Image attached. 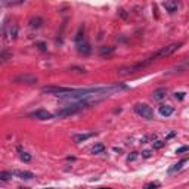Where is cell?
Wrapping results in <instances>:
<instances>
[{
	"mask_svg": "<svg viewBox=\"0 0 189 189\" xmlns=\"http://www.w3.org/2000/svg\"><path fill=\"white\" fill-rule=\"evenodd\" d=\"M134 112L139 117L145 118V120H154V109L151 108L148 104H136L134 105Z\"/></svg>",
	"mask_w": 189,
	"mask_h": 189,
	"instance_id": "cell-3",
	"label": "cell"
},
{
	"mask_svg": "<svg viewBox=\"0 0 189 189\" xmlns=\"http://www.w3.org/2000/svg\"><path fill=\"white\" fill-rule=\"evenodd\" d=\"M185 162H186V160H182V161H180V162H177V164H174V167H172V168H170V173L179 172V170L182 168V166H183Z\"/></svg>",
	"mask_w": 189,
	"mask_h": 189,
	"instance_id": "cell-17",
	"label": "cell"
},
{
	"mask_svg": "<svg viewBox=\"0 0 189 189\" xmlns=\"http://www.w3.org/2000/svg\"><path fill=\"white\" fill-rule=\"evenodd\" d=\"M12 177V173L11 172H2L0 173V180H9V179Z\"/></svg>",
	"mask_w": 189,
	"mask_h": 189,
	"instance_id": "cell-19",
	"label": "cell"
},
{
	"mask_svg": "<svg viewBox=\"0 0 189 189\" xmlns=\"http://www.w3.org/2000/svg\"><path fill=\"white\" fill-rule=\"evenodd\" d=\"M12 174H15V176H18V177L21 179H25V180H31V179H34V174L31 172H25V170H15V172H12Z\"/></svg>",
	"mask_w": 189,
	"mask_h": 189,
	"instance_id": "cell-8",
	"label": "cell"
},
{
	"mask_svg": "<svg viewBox=\"0 0 189 189\" xmlns=\"http://www.w3.org/2000/svg\"><path fill=\"white\" fill-rule=\"evenodd\" d=\"M36 46H37V47H39L40 50H46V49H47L46 43H43V41H41V43H36Z\"/></svg>",
	"mask_w": 189,
	"mask_h": 189,
	"instance_id": "cell-22",
	"label": "cell"
},
{
	"mask_svg": "<svg viewBox=\"0 0 189 189\" xmlns=\"http://www.w3.org/2000/svg\"><path fill=\"white\" fill-rule=\"evenodd\" d=\"M149 65V62L148 61H142V62H138V64H133V65H127V67H121L118 70V74H133L136 71H140L142 68L148 67Z\"/></svg>",
	"mask_w": 189,
	"mask_h": 189,
	"instance_id": "cell-4",
	"label": "cell"
},
{
	"mask_svg": "<svg viewBox=\"0 0 189 189\" xmlns=\"http://www.w3.org/2000/svg\"><path fill=\"white\" fill-rule=\"evenodd\" d=\"M164 145H166V142H164V140H155V142H152V146H154L155 149H161Z\"/></svg>",
	"mask_w": 189,
	"mask_h": 189,
	"instance_id": "cell-20",
	"label": "cell"
},
{
	"mask_svg": "<svg viewBox=\"0 0 189 189\" xmlns=\"http://www.w3.org/2000/svg\"><path fill=\"white\" fill-rule=\"evenodd\" d=\"M173 106H168V105H161L160 106V114H161L162 117H170L173 114Z\"/></svg>",
	"mask_w": 189,
	"mask_h": 189,
	"instance_id": "cell-10",
	"label": "cell"
},
{
	"mask_svg": "<svg viewBox=\"0 0 189 189\" xmlns=\"http://www.w3.org/2000/svg\"><path fill=\"white\" fill-rule=\"evenodd\" d=\"M90 106H92V104H89V102L78 100V102H74V104H71V105L64 106L62 109H59V111L56 112L55 117H56V118L70 117V115H74V114H77V112L83 111V109H87V108H90Z\"/></svg>",
	"mask_w": 189,
	"mask_h": 189,
	"instance_id": "cell-1",
	"label": "cell"
},
{
	"mask_svg": "<svg viewBox=\"0 0 189 189\" xmlns=\"http://www.w3.org/2000/svg\"><path fill=\"white\" fill-rule=\"evenodd\" d=\"M160 183H157V182H152V183H148L146 185V188H158Z\"/></svg>",
	"mask_w": 189,
	"mask_h": 189,
	"instance_id": "cell-26",
	"label": "cell"
},
{
	"mask_svg": "<svg viewBox=\"0 0 189 189\" xmlns=\"http://www.w3.org/2000/svg\"><path fill=\"white\" fill-rule=\"evenodd\" d=\"M105 151V145L104 143H98L94 145L93 148H92V154H102Z\"/></svg>",
	"mask_w": 189,
	"mask_h": 189,
	"instance_id": "cell-15",
	"label": "cell"
},
{
	"mask_svg": "<svg viewBox=\"0 0 189 189\" xmlns=\"http://www.w3.org/2000/svg\"><path fill=\"white\" fill-rule=\"evenodd\" d=\"M92 136H94V133H81V134H75L74 136V142L75 143H80V142H84V140H87V139H90Z\"/></svg>",
	"mask_w": 189,
	"mask_h": 189,
	"instance_id": "cell-11",
	"label": "cell"
},
{
	"mask_svg": "<svg viewBox=\"0 0 189 189\" xmlns=\"http://www.w3.org/2000/svg\"><path fill=\"white\" fill-rule=\"evenodd\" d=\"M11 56H12V53L9 52V50H3V52H0V65H2V64H5Z\"/></svg>",
	"mask_w": 189,
	"mask_h": 189,
	"instance_id": "cell-14",
	"label": "cell"
},
{
	"mask_svg": "<svg viewBox=\"0 0 189 189\" xmlns=\"http://www.w3.org/2000/svg\"><path fill=\"white\" fill-rule=\"evenodd\" d=\"M112 52H114V47H100V50H99L100 56L109 55V53H112Z\"/></svg>",
	"mask_w": 189,
	"mask_h": 189,
	"instance_id": "cell-16",
	"label": "cell"
},
{
	"mask_svg": "<svg viewBox=\"0 0 189 189\" xmlns=\"http://www.w3.org/2000/svg\"><path fill=\"white\" fill-rule=\"evenodd\" d=\"M15 83H24V84H34L37 83V77L33 74H19L13 78Z\"/></svg>",
	"mask_w": 189,
	"mask_h": 189,
	"instance_id": "cell-5",
	"label": "cell"
},
{
	"mask_svg": "<svg viewBox=\"0 0 189 189\" xmlns=\"http://www.w3.org/2000/svg\"><path fill=\"white\" fill-rule=\"evenodd\" d=\"M19 151H21V148H19ZM21 160H22L24 162H30L31 161V155H30L28 152H22V151H21Z\"/></svg>",
	"mask_w": 189,
	"mask_h": 189,
	"instance_id": "cell-18",
	"label": "cell"
},
{
	"mask_svg": "<svg viewBox=\"0 0 189 189\" xmlns=\"http://www.w3.org/2000/svg\"><path fill=\"white\" fill-rule=\"evenodd\" d=\"M41 24H43V19L41 18H33L31 21H30V27L31 28H40L41 27Z\"/></svg>",
	"mask_w": 189,
	"mask_h": 189,
	"instance_id": "cell-13",
	"label": "cell"
},
{
	"mask_svg": "<svg viewBox=\"0 0 189 189\" xmlns=\"http://www.w3.org/2000/svg\"><path fill=\"white\" fill-rule=\"evenodd\" d=\"M30 117L31 118H37V120H50V118L53 117L49 111H46V109H37V111H34L30 114Z\"/></svg>",
	"mask_w": 189,
	"mask_h": 189,
	"instance_id": "cell-6",
	"label": "cell"
},
{
	"mask_svg": "<svg viewBox=\"0 0 189 189\" xmlns=\"http://www.w3.org/2000/svg\"><path fill=\"white\" fill-rule=\"evenodd\" d=\"M17 36H18V25H13V27L11 28V39H17Z\"/></svg>",
	"mask_w": 189,
	"mask_h": 189,
	"instance_id": "cell-21",
	"label": "cell"
},
{
	"mask_svg": "<svg viewBox=\"0 0 189 189\" xmlns=\"http://www.w3.org/2000/svg\"><path fill=\"white\" fill-rule=\"evenodd\" d=\"M142 157H143V158H149V157H151V151H143V152H142Z\"/></svg>",
	"mask_w": 189,
	"mask_h": 189,
	"instance_id": "cell-27",
	"label": "cell"
},
{
	"mask_svg": "<svg viewBox=\"0 0 189 189\" xmlns=\"http://www.w3.org/2000/svg\"><path fill=\"white\" fill-rule=\"evenodd\" d=\"M188 151H189L188 146H180V148H179L176 152H177V154H182V152H188Z\"/></svg>",
	"mask_w": 189,
	"mask_h": 189,
	"instance_id": "cell-23",
	"label": "cell"
},
{
	"mask_svg": "<svg viewBox=\"0 0 189 189\" xmlns=\"http://www.w3.org/2000/svg\"><path fill=\"white\" fill-rule=\"evenodd\" d=\"M162 6L167 9V12L173 13V12H176V9H177L179 0H167V2H164V3H162Z\"/></svg>",
	"mask_w": 189,
	"mask_h": 189,
	"instance_id": "cell-7",
	"label": "cell"
},
{
	"mask_svg": "<svg viewBox=\"0 0 189 189\" xmlns=\"http://www.w3.org/2000/svg\"><path fill=\"white\" fill-rule=\"evenodd\" d=\"M185 92H179V93H174V96H176V99H185Z\"/></svg>",
	"mask_w": 189,
	"mask_h": 189,
	"instance_id": "cell-24",
	"label": "cell"
},
{
	"mask_svg": "<svg viewBox=\"0 0 189 189\" xmlns=\"http://www.w3.org/2000/svg\"><path fill=\"white\" fill-rule=\"evenodd\" d=\"M77 46H78V52L83 53V55H89L90 52H92V47L87 43H78Z\"/></svg>",
	"mask_w": 189,
	"mask_h": 189,
	"instance_id": "cell-12",
	"label": "cell"
},
{
	"mask_svg": "<svg viewBox=\"0 0 189 189\" xmlns=\"http://www.w3.org/2000/svg\"><path fill=\"white\" fill-rule=\"evenodd\" d=\"M136 158H138V154H136V152H132V155H128V157H127L128 161H134Z\"/></svg>",
	"mask_w": 189,
	"mask_h": 189,
	"instance_id": "cell-25",
	"label": "cell"
},
{
	"mask_svg": "<svg viewBox=\"0 0 189 189\" xmlns=\"http://www.w3.org/2000/svg\"><path fill=\"white\" fill-rule=\"evenodd\" d=\"M166 94H167V90L164 89V87H160V89L154 90V93H152V98H154L155 100H162L164 98H166Z\"/></svg>",
	"mask_w": 189,
	"mask_h": 189,
	"instance_id": "cell-9",
	"label": "cell"
},
{
	"mask_svg": "<svg viewBox=\"0 0 189 189\" xmlns=\"http://www.w3.org/2000/svg\"><path fill=\"white\" fill-rule=\"evenodd\" d=\"M183 46V43L182 41H177V43H172V45L166 46V47H161L160 50H157L154 55H151L149 58H148V61L152 64L154 61H157V59H162V58H167V56L173 55L174 52H177L180 47Z\"/></svg>",
	"mask_w": 189,
	"mask_h": 189,
	"instance_id": "cell-2",
	"label": "cell"
}]
</instances>
